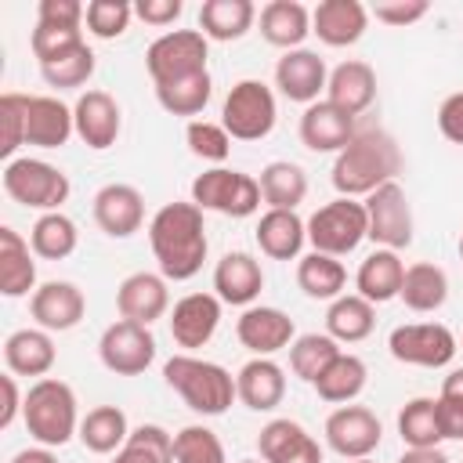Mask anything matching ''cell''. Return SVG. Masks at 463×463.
<instances>
[{"label":"cell","instance_id":"obj_1","mask_svg":"<svg viewBox=\"0 0 463 463\" xmlns=\"http://www.w3.org/2000/svg\"><path fill=\"white\" fill-rule=\"evenodd\" d=\"M148 246L166 282H184L203 271L206 260V224L195 203H166L148 221Z\"/></svg>","mask_w":463,"mask_h":463},{"label":"cell","instance_id":"obj_2","mask_svg":"<svg viewBox=\"0 0 463 463\" xmlns=\"http://www.w3.org/2000/svg\"><path fill=\"white\" fill-rule=\"evenodd\" d=\"M402 174V148L383 127H362L347 141V148L333 159V188L347 199H365L380 184Z\"/></svg>","mask_w":463,"mask_h":463},{"label":"cell","instance_id":"obj_3","mask_svg":"<svg viewBox=\"0 0 463 463\" xmlns=\"http://www.w3.org/2000/svg\"><path fill=\"white\" fill-rule=\"evenodd\" d=\"M163 380L199 416H221L239 398L235 376L224 365L206 362V358H195V354H174V358H166L163 362Z\"/></svg>","mask_w":463,"mask_h":463},{"label":"cell","instance_id":"obj_4","mask_svg":"<svg viewBox=\"0 0 463 463\" xmlns=\"http://www.w3.org/2000/svg\"><path fill=\"white\" fill-rule=\"evenodd\" d=\"M22 420L29 427V438L47 449H61L72 434H80V412H76V394L65 380L43 376L25 391V409Z\"/></svg>","mask_w":463,"mask_h":463},{"label":"cell","instance_id":"obj_5","mask_svg":"<svg viewBox=\"0 0 463 463\" xmlns=\"http://www.w3.org/2000/svg\"><path fill=\"white\" fill-rule=\"evenodd\" d=\"M4 192L18 203V206H29V210H40V213H54L61 210V203L69 199L72 184L65 177V170H58L54 163L47 159H11L4 166Z\"/></svg>","mask_w":463,"mask_h":463},{"label":"cell","instance_id":"obj_6","mask_svg":"<svg viewBox=\"0 0 463 463\" xmlns=\"http://www.w3.org/2000/svg\"><path fill=\"white\" fill-rule=\"evenodd\" d=\"M362 239H369V217H365V206L358 199L336 195L333 203L318 206L307 217V242L318 253L347 257L362 246Z\"/></svg>","mask_w":463,"mask_h":463},{"label":"cell","instance_id":"obj_7","mask_svg":"<svg viewBox=\"0 0 463 463\" xmlns=\"http://www.w3.org/2000/svg\"><path fill=\"white\" fill-rule=\"evenodd\" d=\"M275 116H279V105L264 80H239L221 105V127L232 134V141L268 137L275 127Z\"/></svg>","mask_w":463,"mask_h":463},{"label":"cell","instance_id":"obj_8","mask_svg":"<svg viewBox=\"0 0 463 463\" xmlns=\"http://www.w3.org/2000/svg\"><path fill=\"white\" fill-rule=\"evenodd\" d=\"M192 203L199 210H213L224 217H253L260 210L264 195H260L257 177H250L242 170L213 166L192 181Z\"/></svg>","mask_w":463,"mask_h":463},{"label":"cell","instance_id":"obj_9","mask_svg":"<svg viewBox=\"0 0 463 463\" xmlns=\"http://www.w3.org/2000/svg\"><path fill=\"white\" fill-rule=\"evenodd\" d=\"M206 58H210V40L199 29H170L148 43L145 69H148L152 83L159 87V83H170L181 76L206 72Z\"/></svg>","mask_w":463,"mask_h":463},{"label":"cell","instance_id":"obj_10","mask_svg":"<svg viewBox=\"0 0 463 463\" xmlns=\"http://www.w3.org/2000/svg\"><path fill=\"white\" fill-rule=\"evenodd\" d=\"M387 351L402 365H420V369H441L456 358L459 340L449 326L441 322H405L394 326L387 336Z\"/></svg>","mask_w":463,"mask_h":463},{"label":"cell","instance_id":"obj_11","mask_svg":"<svg viewBox=\"0 0 463 463\" xmlns=\"http://www.w3.org/2000/svg\"><path fill=\"white\" fill-rule=\"evenodd\" d=\"M362 206L369 217V239L380 250L402 253L412 246V206H409V195L398 181H387L376 192H369Z\"/></svg>","mask_w":463,"mask_h":463},{"label":"cell","instance_id":"obj_12","mask_svg":"<svg viewBox=\"0 0 463 463\" xmlns=\"http://www.w3.org/2000/svg\"><path fill=\"white\" fill-rule=\"evenodd\" d=\"M98 358L109 373L116 376H137L152 365L156 358V336L148 326L141 322H130V318H119L112 322L101 340H98Z\"/></svg>","mask_w":463,"mask_h":463},{"label":"cell","instance_id":"obj_13","mask_svg":"<svg viewBox=\"0 0 463 463\" xmlns=\"http://www.w3.org/2000/svg\"><path fill=\"white\" fill-rule=\"evenodd\" d=\"M322 434H326V445L340 459H365V456H373L380 449L383 423L365 405H340V409H333L326 416Z\"/></svg>","mask_w":463,"mask_h":463},{"label":"cell","instance_id":"obj_14","mask_svg":"<svg viewBox=\"0 0 463 463\" xmlns=\"http://www.w3.org/2000/svg\"><path fill=\"white\" fill-rule=\"evenodd\" d=\"M235 336L246 351H253V358H271L275 351H282L297 340V326L286 311L268 307V304H253L239 315Z\"/></svg>","mask_w":463,"mask_h":463},{"label":"cell","instance_id":"obj_15","mask_svg":"<svg viewBox=\"0 0 463 463\" xmlns=\"http://www.w3.org/2000/svg\"><path fill=\"white\" fill-rule=\"evenodd\" d=\"M326 83H329V69L318 58V51L297 47V51H286L275 61V87H279V94L297 101V105H304V109L318 101Z\"/></svg>","mask_w":463,"mask_h":463},{"label":"cell","instance_id":"obj_16","mask_svg":"<svg viewBox=\"0 0 463 463\" xmlns=\"http://www.w3.org/2000/svg\"><path fill=\"white\" fill-rule=\"evenodd\" d=\"M72 123H76V137L87 148L105 152L119 137L123 112H119V101L109 90H83L72 105Z\"/></svg>","mask_w":463,"mask_h":463},{"label":"cell","instance_id":"obj_17","mask_svg":"<svg viewBox=\"0 0 463 463\" xmlns=\"http://www.w3.org/2000/svg\"><path fill=\"white\" fill-rule=\"evenodd\" d=\"M221 326V297L217 293H184L170 311V336L184 354L210 344Z\"/></svg>","mask_w":463,"mask_h":463},{"label":"cell","instance_id":"obj_18","mask_svg":"<svg viewBox=\"0 0 463 463\" xmlns=\"http://www.w3.org/2000/svg\"><path fill=\"white\" fill-rule=\"evenodd\" d=\"M83 311H87L83 289L76 282H65V279H51V282L36 286V293L29 297V315L47 333H65V329L80 326Z\"/></svg>","mask_w":463,"mask_h":463},{"label":"cell","instance_id":"obj_19","mask_svg":"<svg viewBox=\"0 0 463 463\" xmlns=\"http://www.w3.org/2000/svg\"><path fill=\"white\" fill-rule=\"evenodd\" d=\"M94 221L112 239H130L145 224V195L134 184L112 181L94 192Z\"/></svg>","mask_w":463,"mask_h":463},{"label":"cell","instance_id":"obj_20","mask_svg":"<svg viewBox=\"0 0 463 463\" xmlns=\"http://www.w3.org/2000/svg\"><path fill=\"white\" fill-rule=\"evenodd\" d=\"M116 311L119 318L152 326L156 318H163L170 311V286L159 271H134L119 282L116 289Z\"/></svg>","mask_w":463,"mask_h":463},{"label":"cell","instance_id":"obj_21","mask_svg":"<svg viewBox=\"0 0 463 463\" xmlns=\"http://www.w3.org/2000/svg\"><path fill=\"white\" fill-rule=\"evenodd\" d=\"M264 289V268L253 253L246 250H232L217 260L213 268V293L221 297V304H235V307H253V300Z\"/></svg>","mask_w":463,"mask_h":463},{"label":"cell","instance_id":"obj_22","mask_svg":"<svg viewBox=\"0 0 463 463\" xmlns=\"http://www.w3.org/2000/svg\"><path fill=\"white\" fill-rule=\"evenodd\" d=\"M369 29V7L358 0H322L311 11V33L326 47H351Z\"/></svg>","mask_w":463,"mask_h":463},{"label":"cell","instance_id":"obj_23","mask_svg":"<svg viewBox=\"0 0 463 463\" xmlns=\"http://www.w3.org/2000/svg\"><path fill=\"white\" fill-rule=\"evenodd\" d=\"M326 101L336 105L340 112H347L351 119L362 116L373 101H376V72L369 61L362 58H347L329 72L326 83Z\"/></svg>","mask_w":463,"mask_h":463},{"label":"cell","instance_id":"obj_24","mask_svg":"<svg viewBox=\"0 0 463 463\" xmlns=\"http://www.w3.org/2000/svg\"><path fill=\"white\" fill-rule=\"evenodd\" d=\"M297 130H300L304 148H311V152H340V148H347V141L354 137L358 127H354V119L347 112H340L336 105L318 98L315 105L304 109Z\"/></svg>","mask_w":463,"mask_h":463},{"label":"cell","instance_id":"obj_25","mask_svg":"<svg viewBox=\"0 0 463 463\" xmlns=\"http://www.w3.org/2000/svg\"><path fill=\"white\" fill-rule=\"evenodd\" d=\"M76 134L72 109L58 101L54 94H29V116H25V145L36 148H61Z\"/></svg>","mask_w":463,"mask_h":463},{"label":"cell","instance_id":"obj_26","mask_svg":"<svg viewBox=\"0 0 463 463\" xmlns=\"http://www.w3.org/2000/svg\"><path fill=\"white\" fill-rule=\"evenodd\" d=\"M54 358H58V347L51 340L47 329H14L7 340H4V362H7V373L14 376H36L43 380L51 369H54Z\"/></svg>","mask_w":463,"mask_h":463},{"label":"cell","instance_id":"obj_27","mask_svg":"<svg viewBox=\"0 0 463 463\" xmlns=\"http://www.w3.org/2000/svg\"><path fill=\"white\" fill-rule=\"evenodd\" d=\"M235 391L239 402L253 412H271L282 405L286 398V373L279 362L271 358H250L239 373H235Z\"/></svg>","mask_w":463,"mask_h":463},{"label":"cell","instance_id":"obj_28","mask_svg":"<svg viewBox=\"0 0 463 463\" xmlns=\"http://www.w3.org/2000/svg\"><path fill=\"white\" fill-rule=\"evenodd\" d=\"M257 246L271 260H300V250L307 242V221H300L297 210H264L257 221Z\"/></svg>","mask_w":463,"mask_h":463},{"label":"cell","instance_id":"obj_29","mask_svg":"<svg viewBox=\"0 0 463 463\" xmlns=\"http://www.w3.org/2000/svg\"><path fill=\"white\" fill-rule=\"evenodd\" d=\"M33 246L11 228H0V293L18 300V297H33L36 293V260H33Z\"/></svg>","mask_w":463,"mask_h":463},{"label":"cell","instance_id":"obj_30","mask_svg":"<svg viewBox=\"0 0 463 463\" xmlns=\"http://www.w3.org/2000/svg\"><path fill=\"white\" fill-rule=\"evenodd\" d=\"M402 279H405V260L394 250H373L354 275V289L358 297H365L369 304H387L402 293Z\"/></svg>","mask_w":463,"mask_h":463},{"label":"cell","instance_id":"obj_31","mask_svg":"<svg viewBox=\"0 0 463 463\" xmlns=\"http://www.w3.org/2000/svg\"><path fill=\"white\" fill-rule=\"evenodd\" d=\"M311 33V11L300 0H271L260 7V36L271 47L297 51Z\"/></svg>","mask_w":463,"mask_h":463},{"label":"cell","instance_id":"obj_32","mask_svg":"<svg viewBox=\"0 0 463 463\" xmlns=\"http://www.w3.org/2000/svg\"><path fill=\"white\" fill-rule=\"evenodd\" d=\"M257 22V7L250 0H203L199 7V33L217 43L242 40Z\"/></svg>","mask_w":463,"mask_h":463},{"label":"cell","instance_id":"obj_33","mask_svg":"<svg viewBox=\"0 0 463 463\" xmlns=\"http://www.w3.org/2000/svg\"><path fill=\"white\" fill-rule=\"evenodd\" d=\"M365 383H369L365 362H362L358 354H351V351H340L311 387H315V394H318L322 402H329V405H351V402L365 391Z\"/></svg>","mask_w":463,"mask_h":463},{"label":"cell","instance_id":"obj_34","mask_svg":"<svg viewBox=\"0 0 463 463\" xmlns=\"http://www.w3.org/2000/svg\"><path fill=\"white\" fill-rule=\"evenodd\" d=\"M398 300L416 311V315H427V311H438L445 300H449V275L445 268L430 264V260H416L405 268V279H402V293Z\"/></svg>","mask_w":463,"mask_h":463},{"label":"cell","instance_id":"obj_35","mask_svg":"<svg viewBox=\"0 0 463 463\" xmlns=\"http://www.w3.org/2000/svg\"><path fill=\"white\" fill-rule=\"evenodd\" d=\"M376 326V304H369L365 297L358 293H344L336 300H329V311H326V333L336 340V344H358L373 333Z\"/></svg>","mask_w":463,"mask_h":463},{"label":"cell","instance_id":"obj_36","mask_svg":"<svg viewBox=\"0 0 463 463\" xmlns=\"http://www.w3.org/2000/svg\"><path fill=\"white\" fill-rule=\"evenodd\" d=\"M127 438H130V423L119 405H94L80 420V441L87 452H98V456L119 452Z\"/></svg>","mask_w":463,"mask_h":463},{"label":"cell","instance_id":"obj_37","mask_svg":"<svg viewBox=\"0 0 463 463\" xmlns=\"http://www.w3.org/2000/svg\"><path fill=\"white\" fill-rule=\"evenodd\" d=\"M257 184H260V195H264L268 210H297L307 195V174H304V166H297L289 159L268 163L260 170Z\"/></svg>","mask_w":463,"mask_h":463},{"label":"cell","instance_id":"obj_38","mask_svg":"<svg viewBox=\"0 0 463 463\" xmlns=\"http://www.w3.org/2000/svg\"><path fill=\"white\" fill-rule=\"evenodd\" d=\"M297 286L311 297V300H336L344 297V286H347V271L340 264V257H329V253H304L297 260Z\"/></svg>","mask_w":463,"mask_h":463},{"label":"cell","instance_id":"obj_39","mask_svg":"<svg viewBox=\"0 0 463 463\" xmlns=\"http://www.w3.org/2000/svg\"><path fill=\"white\" fill-rule=\"evenodd\" d=\"M398 434L405 449H438L445 441L438 398H412L398 412Z\"/></svg>","mask_w":463,"mask_h":463},{"label":"cell","instance_id":"obj_40","mask_svg":"<svg viewBox=\"0 0 463 463\" xmlns=\"http://www.w3.org/2000/svg\"><path fill=\"white\" fill-rule=\"evenodd\" d=\"M29 246L36 257L43 260H65L76 246H80V232H76V221L61 210L54 213H40L36 224L29 228Z\"/></svg>","mask_w":463,"mask_h":463},{"label":"cell","instance_id":"obj_41","mask_svg":"<svg viewBox=\"0 0 463 463\" xmlns=\"http://www.w3.org/2000/svg\"><path fill=\"white\" fill-rule=\"evenodd\" d=\"M213 94V80H210V69L206 72H195V76H181V80H170V83H159L156 87V101L163 112L170 116H199L206 109Z\"/></svg>","mask_w":463,"mask_h":463},{"label":"cell","instance_id":"obj_42","mask_svg":"<svg viewBox=\"0 0 463 463\" xmlns=\"http://www.w3.org/2000/svg\"><path fill=\"white\" fill-rule=\"evenodd\" d=\"M112 463H174V434L159 423H141L130 430Z\"/></svg>","mask_w":463,"mask_h":463},{"label":"cell","instance_id":"obj_43","mask_svg":"<svg viewBox=\"0 0 463 463\" xmlns=\"http://www.w3.org/2000/svg\"><path fill=\"white\" fill-rule=\"evenodd\" d=\"M340 354V344L329 336V333H304L289 344V369L304 380V383H315L326 365Z\"/></svg>","mask_w":463,"mask_h":463},{"label":"cell","instance_id":"obj_44","mask_svg":"<svg viewBox=\"0 0 463 463\" xmlns=\"http://www.w3.org/2000/svg\"><path fill=\"white\" fill-rule=\"evenodd\" d=\"M40 76L47 87H58V90H72V87H83L90 76H94V51L87 47V40L51 61L40 65Z\"/></svg>","mask_w":463,"mask_h":463},{"label":"cell","instance_id":"obj_45","mask_svg":"<svg viewBox=\"0 0 463 463\" xmlns=\"http://www.w3.org/2000/svg\"><path fill=\"white\" fill-rule=\"evenodd\" d=\"M174 463H228V456L210 427L188 423L174 434Z\"/></svg>","mask_w":463,"mask_h":463},{"label":"cell","instance_id":"obj_46","mask_svg":"<svg viewBox=\"0 0 463 463\" xmlns=\"http://www.w3.org/2000/svg\"><path fill=\"white\" fill-rule=\"evenodd\" d=\"M25 116H29V94L18 90L0 94V156L7 163L25 145Z\"/></svg>","mask_w":463,"mask_h":463},{"label":"cell","instance_id":"obj_47","mask_svg":"<svg viewBox=\"0 0 463 463\" xmlns=\"http://www.w3.org/2000/svg\"><path fill=\"white\" fill-rule=\"evenodd\" d=\"M304 438H307V430H304L297 420L279 416V420H271V423L260 427V434H257V452H260L264 463H279V459L289 456Z\"/></svg>","mask_w":463,"mask_h":463},{"label":"cell","instance_id":"obj_48","mask_svg":"<svg viewBox=\"0 0 463 463\" xmlns=\"http://www.w3.org/2000/svg\"><path fill=\"white\" fill-rule=\"evenodd\" d=\"M184 141H188L192 156H199L206 163H224L228 152H232V134L221 123H210V119H192L184 127Z\"/></svg>","mask_w":463,"mask_h":463},{"label":"cell","instance_id":"obj_49","mask_svg":"<svg viewBox=\"0 0 463 463\" xmlns=\"http://www.w3.org/2000/svg\"><path fill=\"white\" fill-rule=\"evenodd\" d=\"M130 18H134V7L127 0H90L83 22L98 40H116L127 33Z\"/></svg>","mask_w":463,"mask_h":463},{"label":"cell","instance_id":"obj_50","mask_svg":"<svg viewBox=\"0 0 463 463\" xmlns=\"http://www.w3.org/2000/svg\"><path fill=\"white\" fill-rule=\"evenodd\" d=\"M438 412H441V430H445V438L463 441V369H452V373L441 380Z\"/></svg>","mask_w":463,"mask_h":463},{"label":"cell","instance_id":"obj_51","mask_svg":"<svg viewBox=\"0 0 463 463\" xmlns=\"http://www.w3.org/2000/svg\"><path fill=\"white\" fill-rule=\"evenodd\" d=\"M29 43H33V54L40 58V65H43V61H51V58H58V54L80 47V43H83V29H58V25L36 22Z\"/></svg>","mask_w":463,"mask_h":463},{"label":"cell","instance_id":"obj_52","mask_svg":"<svg viewBox=\"0 0 463 463\" xmlns=\"http://www.w3.org/2000/svg\"><path fill=\"white\" fill-rule=\"evenodd\" d=\"M427 11H430V4H427V0H380V4H373V11H369V14H373L376 22H383V25L405 29V25L420 22Z\"/></svg>","mask_w":463,"mask_h":463},{"label":"cell","instance_id":"obj_53","mask_svg":"<svg viewBox=\"0 0 463 463\" xmlns=\"http://www.w3.org/2000/svg\"><path fill=\"white\" fill-rule=\"evenodd\" d=\"M83 18H87V7L80 0H40L36 7V22L58 25V29H80Z\"/></svg>","mask_w":463,"mask_h":463},{"label":"cell","instance_id":"obj_54","mask_svg":"<svg viewBox=\"0 0 463 463\" xmlns=\"http://www.w3.org/2000/svg\"><path fill=\"white\" fill-rule=\"evenodd\" d=\"M438 130H441L452 145H463V90L449 94V98L438 105Z\"/></svg>","mask_w":463,"mask_h":463},{"label":"cell","instance_id":"obj_55","mask_svg":"<svg viewBox=\"0 0 463 463\" xmlns=\"http://www.w3.org/2000/svg\"><path fill=\"white\" fill-rule=\"evenodd\" d=\"M181 11H184L181 0H137L134 4V14L145 25H174L181 18Z\"/></svg>","mask_w":463,"mask_h":463},{"label":"cell","instance_id":"obj_56","mask_svg":"<svg viewBox=\"0 0 463 463\" xmlns=\"http://www.w3.org/2000/svg\"><path fill=\"white\" fill-rule=\"evenodd\" d=\"M0 387H4V405H0V430H7V427H11V423L22 416V409H25V398H22L18 383H14V373L0 376Z\"/></svg>","mask_w":463,"mask_h":463},{"label":"cell","instance_id":"obj_57","mask_svg":"<svg viewBox=\"0 0 463 463\" xmlns=\"http://www.w3.org/2000/svg\"><path fill=\"white\" fill-rule=\"evenodd\" d=\"M279 463H322V445H318V441L307 434V438H304V441H300V445H297L289 456H282Z\"/></svg>","mask_w":463,"mask_h":463},{"label":"cell","instance_id":"obj_58","mask_svg":"<svg viewBox=\"0 0 463 463\" xmlns=\"http://www.w3.org/2000/svg\"><path fill=\"white\" fill-rule=\"evenodd\" d=\"M398 463H452L441 449H405Z\"/></svg>","mask_w":463,"mask_h":463},{"label":"cell","instance_id":"obj_59","mask_svg":"<svg viewBox=\"0 0 463 463\" xmlns=\"http://www.w3.org/2000/svg\"><path fill=\"white\" fill-rule=\"evenodd\" d=\"M11 463H58V456H54V449H47V445H33V449L14 452Z\"/></svg>","mask_w":463,"mask_h":463},{"label":"cell","instance_id":"obj_60","mask_svg":"<svg viewBox=\"0 0 463 463\" xmlns=\"http://www.w3.org/2000/svg\"><path fill=\"white\" fill-rule=\"evenodd\" d=\"M347 463H376V459H369V456H365V459H347Z\"/></svg>","mask_w":463,"mask_h":463},{"label":"cell","instance_id":"obj_61","mask_svg":"<svg viewBox=\"0 0 463 463\" xmlns=\"http://www.w3.org/2000/svg\"><path fill=\"white\" fill-rule=\"evenodd\" d=\"M239 463H264V459H239Z\"/></svg>","mask_w":463,"mask_h":463},{"label":"cell","instance_id":"obj_62","mask_svg":"<svg viewBox=\"0 0 463 463\" xmlns=\"http://www.w3.org/2000/svg\"><path fill=\"white\" fill-rule=\"evenodd\" d=\"M459 260H463V239H459Z\"/></svg>","mask_w":463,"mask_h":463},{"label":"cell","instance_id":"obj_63","mask_svg":"<svg viewBox=\"0 0 463 463\" xmlns=\"http://www.w3.org/2000/svg\"><path fill=\"white\" fill-rule=\"evenodd\" d=\"M459 347H463V340H459Z\"/></svg>","mask_w":463,"mask_h":463}]
</instances>
